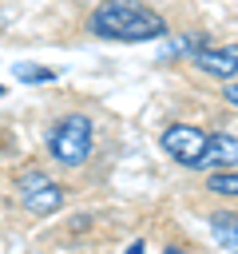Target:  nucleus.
Listing matches in <instances>:
<instances>
[{
    "label": "nucleus",
    "mask_w": 238,
    "mask_h": 254,
    "mask_svg": "<svg viewBox=\"0 0 238 254\" xmlns=\"http://www.w3.org/2000/svg\"><path fill=\"white\" fill-rule=\"evenodd\" d=\"M87 28L91 36L119 40V44H147V40L167 36V20L143 0H103L87 16Z\"/></svg>",
    "instance_id": "nucleus-1"
},
{
    "label": "nucleus",
    "mask_w": 238,
    "mask_h": 254,
    "mask_svg": "<svg viewBox=\"0 0 238 254\" xmlns=\"http://www.w3.org/2000/svg\"><path fill=\"white\" fill-rule=\"evenodd\" d=\"M91 147H95V127L87 115L71 111V115H60L52 127H48V155L52 163L60 167H83L91 159Z\"/></svg>",
    "instance_id": "nucleus-2"
},
{
    "label": "nucleus",
    "mask_w": 238,
    "mask_h": 254,
    "mask_svg": "<svg viewBox=\"0 0 238 254\" xmlns=\"http://www.w3.org/2000/svg\"><path fill=\"white\" fill-rule=\"evenodd\" d=\"M16 198L24 210L48 218L63 206V187L56 179H48L44 171H24V175H16Z\"/></svg>",
    "instance_id": "nucleus-3"
},
{
    "label": "nucleus",
    "mask_w": 238,
    "mask_h": 254,
    "mask_svg": "<svg viewBox=\"0 0 238 254\" xmlns=\"http://www.w3.org/2000/svg\"><path fill=\"white\" fill-rule=\"evenodd\" d=\"M202 143H206V131L194 127V123H171L163 135H159V147L178 163V167H198V155H202Z\"/></svg>",
    "instance_id": "nucleus-4"
},
{
    "label": "nucleus",
    "mask_w": 238,
    "mask_h": 254,
    "mask_svg": "<svg viewBox=\"0 0 238 254\" xmlns=\"http://www.w3.org/2000/svg\"><path fill=\"white\" fill-rule=\"evenodd\" d=\"M226 167H238V135L210 131L206 143H202V155H198L194 171H226Z\"/></svg>",
    "instance_id": "nucleus-5"
},
{
    "label": "nucleus",
    "mask_w": 238,
    "mask_h": 254,
    "mask_svg": "<svg viewBox=\"0 0 238 254\" xmlns=\"http://www.w3.org/2000/svg\"><path fill=\"white\" fill-rule=\"evenodd\" d=\"M194 64H198L206 75H214V79H234V75H238V44H222V48L206 44V48L194 56Z\"/></svg>",
    "instance_id": "nucleus-6"
},
{
    "label": "nucleus",
    "mask_w": 238,
    "mask_h": 254,
    "mask_svg": "<svg viewBox=\"0 0 238 254\" xmlns=\"http://www.w3.org/2000/svg\"><path fill=\"white\" fill-rule=\"evenodd\" d=\"M210 234H214V242H218L222 250H234V254H238V214L214 210V214H210Z\"/></svg>",
    "instance_id": "nucleus-7"
},
{
    "label": "nucleus",
    "mask_w": 238,
    "mask_h": 254,
    "mask_svg": "<svg viewBox=\"0 0 238 254\" xmlns=\"http://www.w3.org/2000/svg\"><path fill=\"white\" fill-rule=\"evenodd\" d=\"M206 44H210V40H206L202 32H182V36H175V40L163 44V56H167V60H171V56H190V60H194Z\"/></svg>",
    "instance_id": "nucleus-8"
},
{
    "label": "nucleus",
    "mask_w": 238,
    "mask_h": 254,
    "mask_svg": "<svg viewBox=\"0 0 238 254\" xmlns=\"http://www.w3.org/2000/svg\"><path fill=\"white\" fill-rule=\"evenodd\" d=\"M206 190L238 198V167H226V171H210V175H206Z\"/></svg>",
    "instance_id": "nucleus-9"
},
{
    "label": "nucleus",
    "mask_w": 238,
    "mask_h": 254,
    "mask_svg": "<svg viewBox=\"0 0 238 254\" xmlns=\"http://www.w3.org/2000/svg\"><path fill=\"white\" fill-rule=\"evenodd\" d=\"M12 75H16V79H24V83H52V79H56V71H52V67H32V64H16V67H12Z\"/></svg>",
    "instance_id": "nucleus-10"
},
{
    "label": "nucleus",
    "mask_w": 238,
    "mask_h": 254,
    "mask_svg": "<svg viewBox=\"0 0 238 254\" xmlns=\"http://www.w3.org/2000/svg\"><path fill=\"white\" fill-rule=\"evenodd\" d=\"M226 103H234V107H238V83H230V87H226Z\"/></svg>",
    "instance_id": "nucleus-11"
},
{
    "label": "nucleus",
    "mask_w": 238,
    "mask_h": 254,
    "mask_svg": "<svg viewBox=\"0 0 238 254\" xmlns=\"http://www.w3.org/2000/svg\"><path fill=\"white\" fill-rule=\"evenodd\" d=\"M0 99H4V87H0Z\"/></svg>",
    "instance_id": "nucleus-12"
}]
</instances>
